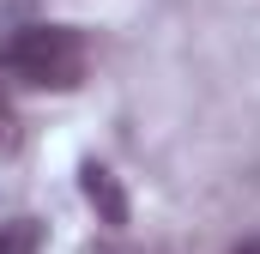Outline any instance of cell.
I'll return each instance as SVG.
<instances>
[{
    "instance_id": "obj_5",
    "label": "cell",
    "mask_w": 260,
    "mask_h": 254,
    "mask_svg": "<svg viewBox=\"0 0 260 254\" xmlns=\"http://www.w3.org/2000/svg\"><path fill=\"white\" fill-rule=\"evenodd\" d=\"M12 145H18V121H12V109L0 97V151H12Z\"/></svg>"
},
{
    "instance_id": "obj_4",
    "label": "cell",
    "mask_w": 260,
    "mask_h": 254,
    "mask_svg": "<svg viewBox=\"0 0 260 254\" xmlns=\"http://www.w3.org/2000/svg\"><path fill=\"white\" fill-rule=\"evenodd\" d=\"M79 254H139L133 242H121V230H103V236H91Z\"/></svg>"
},
{
    "instance_id": "obj_3",
    "label": "cell",
    "mask_w": 260,
    "mask_h": 254,
    "mask_svg": "<svg viewBox=\"0 0 260 254\" xmlns=\"http://www.w3.org/2000/svg\"><path fill=\"white\" fill-rule=\"evenodd\" d=\"M0 254H43V224L37 218H6L0 224Z\"/></svg>"
},
{
    "instance_id": "obj_6",
    "label": "cell",
    "mask_w": 260,
    "mask_h": 254,
    "mask_svg": "<svg viewBox=\"0 0 260 254\" xmlns=\"http://www.w3.org/2000/svg\"><path fill=\"white\" fill-rule=\"evenodd\" d=\"M230 254H260V236H248V242H242V248H230Z\"/></svg>"
},
{
    "instance_id": "obj_2",
    "label": "cell",
    "mask_w": 260,
    "mask_h": 254,
    "mask_svg": "<svg viewBox=\"0 0 260 254\" xmlns=\"http://www.w3.org/2000/svg\"><path fill=\"white\" fill-rule=\"evenodd\" d=\"M79 194L91 200V212H97V224H103V230H121V224L133 218L121 176H115L109 164H97V157H91V164H79Z\"/></svg>"
},
{
    "instance_id": "obj_1",
    "label": "cell",
    "mask_w": 260,
    "mask_h": 254,
    "mask_svg": "<svg viewBox=\"0 0 260 254\" xmlns=\"http://www.w3.org/2000/svg\"><path fill=\"white\" fill-rule=\"evenodd\" d=\"M85 30L73 24H18L12 37H0V73L30 85V91H73L85 85Z\"/></svg>"
}]
</instances>
